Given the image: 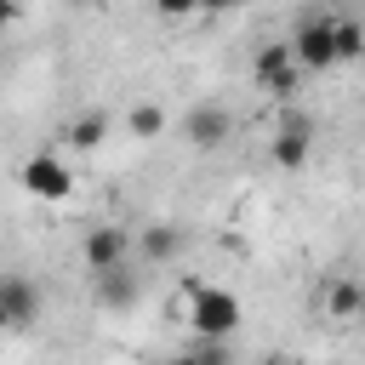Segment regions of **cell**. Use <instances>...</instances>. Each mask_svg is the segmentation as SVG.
I'll list each match as a JSON object with an SVG mask.
<instances>
[{
	"label": "cell",
	"instance_id": "6da1fadb",
	"mask_svg": "<svg viewBox=\"0 0 365 365\" xmlns=\"http://www.w3.org/2000/svg\"><path fill=\"white\" fill-rule=\"evenodd\" d=\"M182 308H188V325L200 342H228L240 331V297L228 285H200L188 279L182 285Z\"/></svg>",
	"mask_w": 365,
	"mask_h": 365
},
{
	"label": "cell",
	"instance_id": "7a4b0ae2",
	"mask_svg": "<svg viewBox=\"0 0 365 365\" xmlns=\"http://www.w3.org/2000/svg\"><path fill=\"white\" fill-rule=\"evenodd\" d=\"M331 29H336L331 11H302L297 34H291V57H297V68H331V63H336Z\"/></svg>",
	"mask_w": 365,
	"mask_h": 365
},
{
	"label": "cell",
	"instance_id": "3957f363",
	"mask_svg": "<svg viewBox=\"0 0 365 365\" xmlns=\"http://www.w3.org/2000/svg\"><path fill=\"white\" fill-rule=\"evenodd\" d=\"M314 137H319V125L308 120V114H285L279 125H274V143H268V154H274V165H285V171H302L308 165V154H314Z\"/></svg>",
	"mask_w": 365,
	"mask_h": 365
},
{
	"label": "cell",
	"instance_id": "277c9868",
	"mask_svg": "<svg viewBox=\"0 0 365 365\" xmlns=\"http://www.w3.org/2000/svg\"><path fill=\"white\" fill-rule=\"evenodd\" d=\"M80 257H86V268H91V274L125 268V257H131V234H125V228H114V222H97V228H86Z\"/></svg>",
	"mask_w": 365,
	"mask_h": 365
},
{
	"label": "cell",
	"instance_id": "5b68a950",
	"mask_svg": "<svg viewBox=\"0 0 365 365\" xmlns=\"http://www.w3.org/2000/svg\"><path fill=\"white\" fill-rule=\"evenodd\" d=\"M17 177H23V188H29L34 200H68V188H74V171H68L57 154H29Z\"/></svg>",
	"mask_w": 365,
	"mask_h": 365
},
{
	"label": "cell",
	"instance_id": "8992f818",
	"mask_svg": "<svg viewBox=\"0 0 365 365\" xmlns=\"http://www.w3.org/2000/svg\"><path fill=\"white\" fill-rule=\"evenodd\" d=\"M228 131H234V108H228V103H194V108L182 114V137H188L194 148H217Z\"/></svg>",
	"mask_w": 365,
	"mask_h": 365
},
{
	"label": "cell",
	"instance_id": "52a82bcc",
	"mask_svg": "<svg viewBox=\"0 0 365 365\" xmlns=\"http://www.w3.org/2000/svg\"><path fill=\"white\" fill-rule=\"evenodd\" d=\"M0 314H6V331L34 325V314H40V291H34V279H23V274H0Z\"/></svg>",
	"mask_w": 365,
	"mask_h": 365
},
{
	"label": "cell",
	"instance_id": "ba28073f",
	"mask_svg": "<svg viewBox=\"0 0 365 365\" xmlns=\"http://www.w3.org/2000/svg\"><path fill=\"white\" fill-rule=\"evenodd\" d=\"M251 68H257V80H262L268 91H279V97H285V91H297V57H291V40L262 46Z\"/></svg>",
	"mask_w": 365,
	"mask_h": 365
},
{
	"label": "cell",
	"instance_id": "9c48e42d",
	"mask_svg": "<svg viewBox=\"0 0 365 365\" xmlns=\"http://www.w3.org/2000/svg\"><path fill=\"white\" fill-rule=\"evenodd\" d=\"M137 257H143V262H177V257H182V228H177V222H148V228H137Z\"/></svg>",
	"mask_w": 365,
	"mask_h": 365
},
{
	"label": "cell",
	"instance_id": "30bf717a",
	"mask_svg": "<svg viewBox=\"0 0 365 365\" xmlns=\"http://www.w3.org/2000/svg\"><path fill=\"white\" fill-rule=\"evenodd\" d=\"M91 291H97V302H103V308H125V302L137 297V274H131V268L91 274Z\"/></svg>",
	"mask_w": 365,
	"mask_h": 365
},
{
	"label": "cell",
	"instance_id": "8fae6325",
	"mask_svg": "<svg viewBox=\"0 0 365 365\" xmlns=\"http://www.w3.org/2000/svg\"><path fill=\"white\" fill-rule=\"evenodd\" d=\"M63 137H68V148H80V154H86V148H103V143H108V114H103V108H91V114H74Z\"/></svg>",
	"mask_w": 365,
	"mask_h": 365
},
{
	"label": "cell",
	"instance_id": "7c38bea8",
	"mask_svg": "<svg viewBox=\"0 0 365 365\" xmlns=\"http://www.w3.org/2000/svg\"><path fill=\"white\" fill-rule=\"evenodd\" d=\"M125 125H131V137L154 143V137H165V108H160V103H131Z\"/></svg>",
	"mask_w": 365,
	"mask_h": 365
},
{
	"label": "cell",
	"instance_id": "4fadbf2b",
	"mask_svg": "<svg viewBox=\"0 0 365 365\" xmlns=\"http://www.w3.org/2000/svg\"><path fill=\"white\" fill-rule=\"evenodd\" d=\"M331 46H336V63H354V57H365V29H359L354 17H336Z\"/></svg>",
	"mask_w": 365,
	"mask_h": 365
},
{
	"label": "cell",
	"instance_id": "5bb4252c",
	"mask_svg": "<svg viewBox=\"0 0 365 365\" xmlns=\"http://www.w3.org/2000/svg\"><path fill=\"white\" fill-rule=\"evenodd\" d=\"M359 297H365V285H354V279H336V285L325 291V308H331L336 319H354V314H359Z\"/></svg>",
	"mask_w": 365,
	"mask_h": 365
},
{
	"label": "cell",
	"instance_id": "9a60e30c",
	"mask_svg": "<svg viewBox=\"0 0 365 365\" xmlns=\"http://www.w3.org/2000/svg\"><path fill=\"white\" fill-rule=\"evenodd\" d=\"M171 365H234V354H228V342H194V348L171 354Z\"/></svg>",
	"mask_w": 365,
	"mask_h": 365
},
{
	"label": "cell",
	"instance_id": "2e32d148",
	"mask_svg": "<svg viewBox=\"0 0 365 365\" xmlns=\"http://www.w3.org/2000/svg\"><path fill=\"white\" fill-rule=\"evenodd\" d=\"M11 17H17V6H0V29H6V23H11Z\"/></svg>",
	"mask_w": 365,
	"mask_h": 365
},
{
	"label": "cell",
	"instance_id": "e0dca14e",
	"mask_svg": "<svg viewBox=\"0 0 365 365\" xmlns=\"http://www.w3.org/2000/svg\"><path fill=\"white\" fill-rule=\"evenodd\" d=\"M354 325H359V331H365V297H359V314H354Z\"/></svg>",
	"mask_w": 365,
	"mask_h": 365
},
{
	"label": "cell",
	"instance_id": "ac0fdd59",
	"mask_svg": "<svg viewBox=\"0 0 365 365\" xmlns=\"http://www.w3.org/2000/svg\"><path fill=\"white\" fill-rule=\"evenodd\" d=\"M274 365H302V359H274Z\"/></svg>",
	"mask_w": 365,
	"mask_h": 365
},
{
	"label": "cell",
	"instance_id": "d6986e66",
	"mask_svg": "<svg viewBox=\"0 0 365 365\" xmlns=\"http://www.w3.org/2000/svg\"><path fill=\"white\" fill-rule=\"evenodd\" d=\"M0 331H6V314H0Z\"/></svg>",
	"mask_w": 365,
	"mask_h": 365
}]
</instances>
